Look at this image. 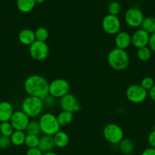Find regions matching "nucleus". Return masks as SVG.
Wrapping results in <instances>:
<instances>
[{"label":"nucleus","instance_id":"nucleus-1","mask_svg":"<svg viewBox=\"0 0 155 155\" xmlns=\"http://www.w3.org/2000/svg\"><path fill=\"white\" fill-rule=\"evenodd\" d=\"M50 83L44 77L38 74L29 76L24 83V89L29 96L43 100L49 95Z\"/></svg>","mask_w":155,"mask_h":155},{"label":"nucleus","instance_id":"nucleus-2","mask_svg":"<svg viewBox=\"0 0 155 155\" xmlns=\"http://www.w3.org/2000/svg\"><path fill=\"white\" fill-rule=\"evenodd\" d=\"M107 62L115 71H123L129 67L130 58L126 50L114 48L108 53Z\"/></svg>","mask_w":155,"mask_h":155},{"label":"nucleus","instance_id":"nucleus-3","mask_svg":"<svg viewBox=\"0 0 155 155\" xmlns=\"http://www.w3.org/2000/svg\"><path fill=\"white\" fill-rule=\"evenodd\" d=\"M44 104L42 99L36 97L28 96L21 103V110L29 118L37 117L42 113Z\"/></svg>","mask_w":155,"mask_h":155},{"label":"nucleus","instance_id":"nucleus-4","mask_svg":"<svg viewBox=\"0 0 155 155\" xmlns=\"http://www.w3.org/2000/svg\"><path fill=\"white\" fill-rule=\"evenodd\" d=\"M41 133L43 135L53 136L60 130V125L57 117L53 114L46 113L41 115L39 120Z\"/></svg>","mask_w":155,"mask_h":155},{"label":"nucleus","instance_id":"nucleus-5","mask_svg":"<svg viewBox=\"0 0 155 155\" xmlns=\"http://www.w3.org/2000/svg\"><path fill=\"white\" fill-rule=\"evenodd\" d=\"M103 135L104 139L112 145H119L124 139L122 129L115 124H108L103 128Z\"/></svg>","mask_w":155,"mask_h":155},{"label":"nucleus","instance_id":"nucleus-6","mask_svg":"<svg viewBox=\"0 0 155 155\" xmlns=\"http://www.w3.org/2000/svg\"><path fill=\"white\" fill-rule=\"evenodd\" d=\"M70 85L66 80L57 78L50 82L49 84V95L54 98H61L69 92Z\"/></svg>","mask_w":155,"mask_h":155},{"label":"nucleus","instance_id":"nucleus-7","mask_svg":"<svg viewBox=\"0 0 155 155\" xmlns=\"http://www.w3.org/2000/svg\"><path fill=\"white\" fill-rule=\"evenodd\" d=\"M148 92L143 89L140 84H132L126 91V98L134 104H140L147 99Z\"/></svg>","mask_w":155,"mask_h":155},{"label":"nucleus","instance_id":"nucleus-8","mask_svg":"<svg viewBox=\"0 0 155 155\" xmlns=\"http://www.w3.org/2000/svg\"><path fill=\"white\" fill-rule=\"evenodd\" d=\"M29 54L33 59L37 61H42L48 58L50 48L46 42L35 41L29 46Z\"/></svg>","mask_w":155,"mask_h":155},{"label":"nucleus","instance_id":"nucleus-9","mask_svg":"<svg viewBox=\"0 0 155 155\" xmlns=\"http://www.w3.org/2000/svg\"><path fill=\"white\" fill-rule=\"evenodd\" d=\"M125 21L129 27L138 28L141 27L144 19L143 12L138 8H130L125 14Z\"/></svg>","mask_w":155,"mask_h":155},{"label":"nucleus","instance_id":"nucleus-10","mask_svg":"<svg viewBox=\"0 0 155 155\" xmlns=\"http://www.w3.org/2000/svg\"><path fill=\"white\" fill-rule=\"evenodd\" d=\"M102 28L107 34L115 35L120 31L121 21L117 16L107 15L102 21Z\"/></svg>","mask_w":155,"mask_h":155},{"label":"nucleus","instance_id":"nucleus-11","mask_svg":"<svg viewBox=\"0 0 155 155\" xmlns=\"http://www.w3.org/2000/svg\"><path fill=\"white\" fill-rule=\"evenodd\" d=\"M59 106L62 110L69 111L71 113L79 111L81 108L77 97L74 94L69 92L59 98Z\"/></svg>","mask_w":155,"mask_h":155},{"label":"nucleus","instance_id":"nucleus-12","mask_svg":"<svg viewBox=\"0 0 155 155\" xmlns=\"http://www.w3.org/2000/svg\"><path fill=\"white\" fill-rule=\"evenodd\" d=\"M9 122L11 123L15 130L25 132L26 128L30 122V118L22 110L14 111Z\"/></svg>","mask_w":155,"mask_h":155},{"label":"nucleus","instance_id":"nucleus-13","mask_svg":"<svg viewBox=\"0 0 155 155\" xmlns=\"http://www.w3.org/2000/svg\"><path fill=\"white\" fill-rule=\"evenodd\" d=\"M150 36V35L143 29L136 30L132 35V44L137 48L147 46Z\"/></svg>","mask_w":155,"mask_h":155},{"label":"nucleus","instance_id":"nucleus-14","mask_svg":"<svg viewBox=\"0 0 155 155\" xmlns=\"http://www.w3.org/2000/svg\"><path fill=\"white\" fill-rule=\"evenodd\" d=\"M132 44V35L126 31H119L115 36V48L126 50Z\"/></svg>","mask_w":155,"mask_h":155},{"label":"nucleus","instance_id":"nucleus-15","mask_svg":"<svg viewBox=\"0 0 155 155\" xmlns=\"http://www.w3.org/2000/svg\"><path fill=\"white\" fill-rule=\"evenodd\" d=\"M14 113L12 104L7 101H0V123L10 120Z\"/></svg>","mask_w":155,"mask_h":155},{"label":"nucleus","instance_id":"nucleus-16","mask_svg":"<svg viewBox=\"0 0 155 155\" xmlns=\"http://www.w3.org/2000/svg\"><path fill=\"white\" fill-rule=\"evenodd\" d=\"M56 148L55 145L53 136L43 135V136L40 137V142L38 145V148L42 151L43 153L50 152L53 151V149Z\"/></svg>","mask_w":155,"mask_h":155},{"label":"nucleus","instance_id":"nucleus-17","mask_svg":"<svg viewBox=\"0 0 155 155\" xmlns=\"http://www.w3.org/2000/svg\"><path fill=\"white\" fill-rule=\"evenodd\" d=\"M18 40L23 45L30 46L36 41L34 31L31 29H23L18 34Z\"/></svg>","mask_w":155,"mask_h":155},{"label":"nucleus","instance_id":"nucleus-18","mask_svg":"<svg viewBox=\"0 0 155 155\" xmlns=\"http://www.w3.org/2000/svg\"><path fill=\"white\" fill-rule=\"evenodd\" d=\"M55 145L59 148H64L68 146L69 143V136L65 132L59 130L57 133L53 136Z\"/></svg>","mask_w":155,"mask_h":155},{"label":"nucleus","instance_id":"nucleus-19","mask_svg":"<svg viewBox=\"0 0 155 155\" xmlns=\"http://www.w3.org/2000/svg\"><path fill=\"white\" fill-rule=\"evenodd\" d=\"M119 148L122 154L129 155L132 154L135 151V144L130 139H123L119 143Z\"/></svg>","mask_w":155,"mask_h":155},{"label":"nucleus","instance_id":"nucleus-20","mask_svg":"<svg viewBox=\"0 0 155 155\" xmlns=\"http://www.w3.org/2000/svg\"><path fill=\"white\" fill-rule=\"evenodd\" d=\"M35 0H17V8L22 13H29L36 5Z\"/></svg>","mask_w":155,"mask_h":155},{"label":"nucleus","instance_id":"nucleus-21","mask_svg":"<svg viewBox=\"0 0 155 155\" xmlns=\"http://www.w3.org/2000/svg\"><path fill=\"white\" fill-rule=\"evenodd\" d=\"M26 136H27V134H26V133L24 131L15 130L10 137L11 141H12V144L17 147H19L24 145Z\"/></svg>","mask_w":155,"mask_h":155},{"label":"nucleus","instance_id":"nucleus-22","mask_svg":"<svg viewBox=\"0 0 155 155\" xmlns=\"http://www.w3.org/2000/svg\"><path fill=\"white\" fill-rule=\"evenodd\" d=\"M56 117H57V120L60 127H66L72 122L74 115L71 112L62 110L58 114V116H56Z\"/></svg>","mask_w":155,"mask_h":155},{"label":"nucleus","instance_id":"nucleus-23","mask_svg":"<svg viewBox=\"0 0 155 155\" xmlns=\"http://www.w3.org/2000/svg\"><path fill=\"white\" fill-rule=\"evenodd\" d=\"M141 27V29L145 30L150 35L155 33V18L153 17L144 18Z\"/></svg>","mask_w":155,"mask_h":155},{"label":"nucleus","instance_id":"nucleus-24","mask_svg":"<svg viewBox=\"0 0 155 155\" xmlns=\"http://www.w3.org/2000/svg\"><path fill=\"white\" fill-rule=\"evenodd\" d=\"M26 134L28 135H36L39 136L41 134L40 127L39 121L30 120L27 128L25 130Z\"/></svg>","mask_w":155,"mask_h":155},{"label":"nucleus","instance_id":"nucleus-25","mask_svg":"<svg viewBox=\"0 0 155 155\" xmlns=\"http://www.w3.org/2000/svg\"><path fill=\"white\" fill-rule=\"evenodd\" d=\"M152 55V51L150 49L148 46L142 47V48H138L137 51V56L138 59L141 61H147L150 59Z\"/></svg>","mask_w":155,"mask_h":155},{"label":"nucleus","instance_id":"nucleus-26","mask_svg":"<svg viewBox=\"0 0 155 155\" xmlns=\"http://www.w3.org/2000/svg\"><path fill=\"white\" fill-rule=\"evenodd\" d=\"M40 142V137L36 135H28L27 134L25 138L24 145L28 148H38Z\"/></svg>","mask_w":155,"mask_h":155},{"label":"nucleus","instance_id":"nucleus-27","mask_svg":"<svg viewBox=\"0 0 155 155\" xmlns=\"http://www.w3.org/2000/svg\"><path fill=\"white\" fill-rule=\"evenodd\" d=\"M14 131H15V130H14L13 127H12L9 121L0 123V133H1V136L11 137Z\"/></svg>","mask_w":155,"mask_h":155},{"label":"nucleus","instance_id":"nucleus-28","mask_svg":"<svg viewBox=\"0 0 155 155\" xmlns=\"http://www.w3.org/2000/svg\"><path fill=\"white\" fill-rule=\"evenodd\" d=\"M35 38L36 41H40V42H46L48 39L50 33L48 30L45 27H38L34 31Z\"/></svg>","mask_w":155,"mask_h":155},{"label":"nucleus","instance_id":"nucleus-29","mask_svg":"<svg viewBox=\"0 0 155 155\" xmlns=\"http://www.w3.org/2000/svg\"><path fill=\"white\" fill-rule=\"evenodd\" d=\"M107 11L109 12V15H115L117 16L121 12V5L118 2L112 1L108 5Z\"/></svg>","mask_w":155,"mask_h":155},{"label":"nucleus","instance_id":"nucleus-30","mask_svg":"<svg viewBox=\"0 0 155 155\" xmlns=\"http://www.w3.org/2000/svg\"><path fill=\"white\" fill-rule=\"evenodd\" d=\"M154 80H153V78L150 77H145L141 80V83H140V86L143 88L144 89H145L146 91L148 92L150 89H152L153 86H154Z\"/></svg>","mask_w":155,"mask_h":155},{"label":"nucleus","instance_id":"nucleus-31","mask_svg":"<svg viewBox=\"0 0 155 155\" xmlns=\"http://www.w3.org/2000/svg\"><path fill=\"white\" fill-rule=\"evenodd\" d=\"M12 141L10 137L7 136H0V148L1 149H7L12 145Z\"/></svg>","mask_w":155,"mask_h":155},{"label":"nucleus","instance_id":"nucleus-32","mask_svg":"<svg viewBox=\"0 0 155 155\" xmlns=\"http://www.w3.org/2000/svg\"><path fill=\"white\" fill-rule=\"evenodd\" d=\"M43 101L44 106L48 107H55L56 104V98L50 95H47V96L43 100Z\"/></svg>","mask_w":155,"mask_h":155},{"label":"nucleus","instance_id":"nucleus-33","mask_svg":"<svg viewBox=\"0 0 155 155\" xmlns=\"http://www.w3.org/2000/svg\"><path fill=\"white\" fill-rule=\"evenodd\" d=\"M147 142L151 148H155V130H152L147 136Z\"/></svg>","mask_w":155,"mask_h":155},{"label":"nucleus","instance_id":"nucleus-34","mask_svg":"<svg viewBox=\"0 0 155 155\" xmlns=\"http://www.w3.org/2000/svg\"><path fill=\"white\" fill-rule=\"evenodd\" d=\"M26 155H43V153L38 148H28L26 152Z\"/></svg>","mask_w":155,"mask_h":155},{"label":"nucleus","instance_id":"nucleus-35","mask_svg":"<svg viewBox=\"0 0 155 155\" xmlns=\"http://www.w3.org/2000/svg\"><path fill=\"white\" fill-rule=\"evenodd\" d=\"M148 47L152 51L155 52V33H153L150 36V39L148 42Z\"/></svg>","mask_w":155,"mask_h":155},{"label":"nucleus","instance_id":"nucleus-36","mask_svg":"<svg viewBox=\"0 0 155 155\" xmlns=\"http://www.w3.org/2000/svg\"><path fill=\"white\" fill-rule=\"evenodd\" d=\"M141 155H155V148L149 147L142 151Z\"/></svg>","mask_w":155,"mask_h":155},{"label":"nucleus","instance_id":"nucleus-37","mask_svg":"<svg viewBox=\"0 0 155 155\" xmlns=\"http://www.w3.org/2000/svg\"><path fill=\"white\" fill-rule=\"evenodd\" d=\"M148 95L151 98L152 101H153L155 102V85L152 87L151 89H150L148 91Z\"/></svg>","mask_w":155,"mask_h":155},{"label":"nucleus","instance_id":"nucleus-38","mask_svg":"<svg viewBox=\"0 0 155 155\" xmlns=\"http://www.w3.org/2000/svg\"><path fill=\"white\" fill-rule=\"evenodd\" d=\"M43 155H58L56 153L53 152V151H50V152H46V153H44Z\"/></svg>","mask_w":155,"mask_h":155},{"label":"nucleus","instance_id":"nucleus-39","mask_svg":"<svg viewBox=\"0 0 155 155\" xmlns=\"http://www.w3.org/2000/svg\"><path fill=\"white\" fill-rule=\"evenodd\" d=\"M35 1H36V4H42V3L44 2L45 0H35Z\"/></svg>","mask_w":155,"mask_h":155},{"label":"nucleus","instance_id":"nucleus-40","mask_svg":"<svg viewBox=\"0 0 155 155\" xmlns=\"http://www.w3.org/2000/svg\"><path fill=\"white\" fill-rule=\"evenodd\" d=\"M0 136H1V133H0Z\"/></svg>","mask_w":155,"mask_h":155}]
</instances>
